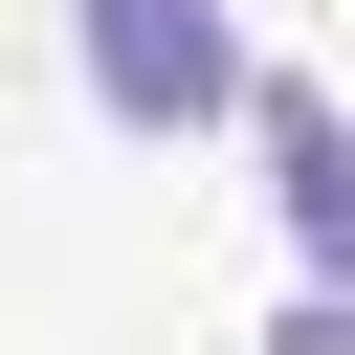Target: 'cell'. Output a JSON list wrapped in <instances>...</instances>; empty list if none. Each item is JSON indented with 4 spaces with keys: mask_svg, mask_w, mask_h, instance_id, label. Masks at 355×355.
Instances as JSON below:
<instances>
[{
    "mask_svg": "<svg viewBox=\"0 0 355 355\" xmlns=\"http://www.w3.org/2000/svg\"><path fill=\"white\" fill-rule=\"evenodd\" d=\"M266 355H355V288H288V333Z\"/></svg>",
    "mask_w": 355,
    "mask_h": 355,
    "instance_id": "3",
    "label": "cell"
},
{
    "mask_svg": "<svg viewBox=\"0 0 355 355\" xmlns=\"http://www.w3.org/2000/svg\"><path fill=\"white\" fill-rule=\"evenodd\" d=\"M89 111L111 133H200V111H266V89H244L222 0H89Z\"/></svg>",
    "mask_w": 355,
    "mask_h": 355,
    "instance_id": "1",
    "label": "cell"
},
{
    "mask_svg": "<svg viewBox=\"0 0 355 355\" xmlns=\"http://www.w3.org/2000/svg\"><path fill=\"white\" fill-rule=\"evenodd\" d=\"M266 200H288L311 288H355V111L333 89H266Z\"/></svg>",
    "mask_w": 355,
    "mask_h": 355,
    "instance_id": "2",
    "label": "cell"
}]
</instances>
